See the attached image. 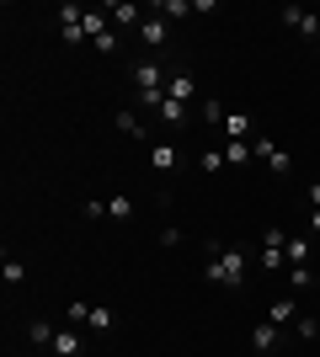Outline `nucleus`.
I'll use <instances>...</instances> for the list:
<instances>
[{"label":"nucleus","instance_id":"nucleus-25","mask_svg":"<svg viewBox=\"0 0 320 357\" xmlns=\"http://www.w3.org/2000/svg\"><path fill=\"white\" fill-rule=\"evenodd\" d=\"M294 336H305V342H320V320H315V314H299V320H294Z\"/></svg>","mask_w":320,"mask_h":357},{"label":"nucleus","instance_id":"nucleus-21","mask_svg":"<svg viewBox=\"0 0 320 357\" xmlns=\"http://www.w3.org/2000/svg\"><path fill=\"white\" fill-rule=\"evenodd\" d=\"M289 267H310V235H289Z\"/></svg>","mask_w":320,"mask_h":357},{"label":"nucleus","instance_id":"nucleus-14","mask_svg":"<svg viewBox=\"0 0 320 357\" xmlns=\"http://www.w3.org/2000/svg\"><path fill=\"white\" fill-rule=\"evenodd\" d=\"M54 320H48V314H32L27 326H22V336H27V347H54Z\"/></svg>","mask_w":320,"mask_h":357},{"label":"nucleus","instance_id":"nucleus-11","mask_svg":"<svg viewBox=\"0 0 320 357\" xmlns=\"http://www.w3.org/2000/svg\"><path fill=\"white\" fill-rule=\"evenodd\" d=\"M283 342H289V336H283V326H273V320H261V326L251 331V347H257V352H283Z\"/></svg>","mask_w":320,"mask_h":357},{"label":"nucleus","instance_id":"nucleus-7","mask_svg":"<svg viewBox=\"0 0 320 357\" xmlns=\"http://www.w3.org/2000/svg\"><path fill=\"white\" fill-rule=\"evenodd\" d=\"M277 22H283L289 32H299L305 43H315V38H320V16L305 11V6H283V11H277Z\"/></svg>","mask_w":320,"mask_h":357},{"label":"nucleus","instance_id":"nucleus-20","mask_svg":"<svg viewBox=\"0 0 320 357\" xmlns=\"http://www.w3.org/2000/svg\"><path fill=\"white\" fill-rule=\"evenodd\" d=\"M86 320H91V304H86V298H70V304H64V326L86 331Z\"/></svg>","mask_w":320,"mask_h":357},{"label":"nucleus","instance_id":"nucleus-26","mask_svg":"<svg viewBox=\"0 0 320 357\" xmlns=\"http://www.w3.org/2000/svg\"><path fill=\"white\" fill-rule=\"evenodd\" d=\"M91 43H96V54H107V59H112V54L123 48V38H118V27H107L102 38H91Z\"/></svg>","mask_w":320,"mask_h":357},{"label":"nucleus","instance_id":"nucleus-6","mask_svg":"<svg viewBox=\"0 0 320 357\" xmlns=\"http://www.w3.org/2000/svg\"><path fill=\"white\" fill-rule=\"evenodd\" d=\"M251 149H257V160L273 171V176H294V155L283 144H273V139L261 134V139H251Z\"/></svg>","mask_w":320,"mask_h":357},{"label":"nucleus","instance_id":"nucleus-18","mask_svg":"<svg viewBox=\"0 0 320 357\" xmlns=\"http://www.w3.org/2000/svg\"><path fill=\"white\" fill-rule=\"evenodd\" d=\"M310 288H320V278L310 267H289V294L299 298V294H310Z\"/></svg>","mask_w":320,"mask_h":357},{"label":"nucleus","instance_id":"nucleus-4","mask_svg":"<svg viewBox=\"0 0 320 357\" xmlns=\"http://www.w3.org/2000/svg\"><path fill=\"white\" fill-rule=\"evenodd\" d=\"M128 80H134V91L144 96V91H166L171 70H166L160 59H134V64H128Z\"/></svg>","mask_w":320,"mask_h":357},{"label":"nucleus","instance_id":"nucleus-28","mask_svg":"<svg viewBox=\"0 0 320 357\" xmlns=\"http://www.w3.org/2000/svg\"><path fill=\"white\" fill-rule=\"evenodd\" d=\"M224 149H203V155H198V171H208V176H213V171H224Z\"/></svg>","mask_w":320,"mask_h":357},{"label":"nucleus","instance_id":"nucleus-3","mask_svg":"<svg viewBox=\"0 0 320 357\" xmlns=\"http://www.w3.org/2000/svg\"><path fill=\"white\" fill-rule=\"evenodd\" d=\"M257 261H261V272H289V229H267Z\"/></svg>","mask_w":320,"mask_h":357},{"label":"nucleus","instance_id":"nucleus-24","mask_svg":"<svg viewBox=\"0 0 320 357\" xmlns=\"http://www.w3.org/2000/svg\"><path fill=\"white\" fill-rule=\"evenodd\" d=\"M155 118L166 123V128H187V107H182V102H166L160 112H155Z\"/></svg>","mask_w":320,"mask_h":357},{"label":"nucleus","instance_id":"nucleus-33","mask_svg":"<svg viewBox=\"0 0 320 357\" xmlns=\"http://www.w3.org/2000/svg\"><path fill=\"white\" fill-rule=\"evenodd\" d=\"M315 54H320V38H315Z\"/></svg>","mask_w":320,"mask_h":357},{"label":"nucleus","instance_id":"nucleus-5","mask_svg":"<svg viewBox=\"0 0 320 357\" xmlns=\"http://www.w3.org/2000/svg\"><path fill=\"white\" fill-rule=\"evenodd\" d=\"M139 48H150V54H166L171 48V22L166 16H155V11H144V22H139Z\"/></svg>","mask_w":320,"mask_h":357},{"label":"nucleus","instance_id":"nucleus-10","mask_svg":"<svg viewBox=\"0 0 320 357\" xmlns=\"http://www.w3.org/2000/svg\"><path fill=\"white\" fill-rule=\"evenodd\" d=\"M54 357H80L86 352V331H75V326H59L54 331V347H48Z\"/></svg>","mask_w":320,"mask_h":357},{"label":"nucleus","instance_id":"nucleus-23","mask_svg":"<svg viewBox=\"0 0 320 357\" xmlns=\"http://www.w3.org/2000/svg\"><path fill=\"white\" fill-rule=\"evenodd\" d=\"M0 278H6V288H22L27 283V267H22L16 256H6V261H0Z\"/></svg>","mask_w":320,"mask_h":357},{"label":"nucleus","instance_id":"nucleus-2","mask_svg":"<svg viewBox=\"0 0 320 357\" xmlns=\"http://www.w3.org/2000/svg\"><path fill=\"white\" fill-rule=\"evenodd\" d=\"M54 22H59V43L64 48L86 43V6H80V0H59V6H54Z\"/></svg>","mask_w":320,"mask_h":357},{"label":"nucleus","instance_id":"nucleus-8","mask_svg":"<svg viewBox=\"0 0 320 357\" xmlns=\"http://www.w3.org/2000/svg\"><path fill=\"white\" fill-rule=\"evenodd\" d=\"M219 128H224V139H235V144H251V139H261L251 112H224V123H219Z\"/></svg>","mask_w":320,"mask_h":357},{"label":"nucleus","instance_id":"nucleus-30","mask_svg":"<svg viewBox=\"0 0 320 357\" xmlns=\"http://www.w3.org/2000/svg\"><path fill=\"white\" fill-rule=\"evenodd\" d=\"M86 219H96V224L107 219V197H91V203H86Z\"/></svg>","mask_w":320,"mask_h":357},{"label":"nucleus","instance_id":"nucleus-15","mask_svg":"<svg viewBox=\"0 0 320 357\" xmlns=\"http://www.w3.org/2000/svg\"><path fill=\"white\" fill-rule=\"evenodd\" d=\"M107 16H112V27H128V32H139V22H144V11H139V6H128V0H112V6H107Z\"/></svg>","mask_w":320,"mask_h":357},{"label":"nucleus","instance_id":"nucleus-9","mask_svg":"<svg viewBox=\"0 0 320 357\" xmlns=\"http://www.w3.org/2000/svg\"><path fill=\"white\" fill-rule=\"evenodd\" d=\"M166 102H198V75H187V70H171V80H166Z\"/></svg>","mask_w":320,"mask_h":357},{"label":"nucleus","instance_id":"nucleus-31","mask_svg":"<svg viewBox=\"0 0 320 357\" xmlns=\"http://www.w3.org/2000/svg\"><path fill=\"white\" fill-rule=\"evenodd\" d=\"M310 235H320V208H310Z\"/></svg>","mask_w":320,"mask_h":357},{"label":"nucleus","instance_id":"nucleus-27","mask_svg":"<svg viewBox=\"0 0 320 357\" xmlns=\"http://www.w3.org/2000/svg\"><path fill=\"white\" fill-rule=\"evenodd\" d=\"M224 160H229V165H245V160H257V149H251V144H235V139H229V144H224Z\"/></svg>","mask_w":320,"mask_h":357},{"label":"nucleus","instance_id":"nucleus-16","mask_svg":"<svg viewBox=\"0 0 320 357\" xmlns=\"http://www.w3.org/2000/svg\"><path fill=\"white\" fill-rule=\"evenodd\" d=\"M150 165L160 171V176H171L176 165H182V155H176V144H166V139H155L150 144Z\"/></svg>","mask_w":320,"mask_h":357},{"label":"nucleus","instance_id":"nucleus-32","mask_svg":"<svg viewBox=\"0 0 320 357\" xmlns=\"http://www.w3.org/2000/svg\"><path fill=\"white\" fill-rule=\"evenodd\" d=\"M310 208H320V181H315V187H310Z\"/></svg>","mask_w":320,"mask_h":357},{"label":"nucleus","instance_id":"nucleus-12","mask_svg":"<svg viewBox=\"0 0 320 357\" xmlns=\"http://www.w3.org/2000/svg\"><path fill=\"white\" fill-rule=\"evenodd\" d=\"M299 314H305V310H299V298H294V294H283V298H273V304H267V320H273V326H283V331H289Z\"/></svg>","mask_w":320,"mask_h":357},{"label":"nucleus","instance_id":"nucleus-17","mask_svg":"<svg viewBox=\"0 0 320 357\" xmlns=\"http://www.w3.org/2000/svg\"><path fill=\"white\" fill-rule=\"evenodd\" d=\"M112 326H118V314L107 310V304H91V320H86V331H91V336H107Z\"/></svg>","mask_w":320,"mask_h":357},{"label":"nucleus","instance_id":"nucleus-1","mask_svg":"<svg viewBox=\"0 0 320 357\" xmlns=\"http://www.w3.org/2000/svg\"><path fill=\"white\" fill-rule=\"evenodd\" d=\"M245 267H251V251L245 245H208V261H203V283L208 288H241L245 283Z\"/></svg>","mask_w":320,"mask_h":357},{"label":"nucleus","instance_id":"nucleus-19","mask_svg":"<svg viewBox=\"0 0 320 357\" xmlns=\"http://www.w3.org/2000/svg\"><path fill=\"white\" fill-rule=\"evenodd\" d=\"M107 219L128 224V219H134V197H128V192H112V197H107Z\"/></svg>","mask_w":320,"mask_h":357},{"label":"nucleus","instance_id":"nucleus-29","mask_svg":"<svg viewBox=\"0 0 320 357\" xmlns=\"http://www.w3.org/2000/svg\"><path fill=\"white\" fill-rule=\"evenodd\" d=\"M198 118H203V123H224V107H219V102H203Z\"/></svg>","mask_w":320,"mask_h":357},{"label":"nucleus","instance_id":"nucleus-13","mask_svg":"<svg viewBox=\"0 0 320 357\" xmlns=\"http://www.w3.org/2000/svg\"><path fill=\"white\" fill-rule=\"evenodd\" d=\"M112 123H118V134L139 139V144H155V134H150V123L139 118V112H128V107H123V112H118V118H112Z\"/></svg>","mask_w":320,"mask_h":357},{"label":"nucleus","instance_id":"nucleus-22","mask_svg":"<svg viewBox=\"0 0 320 357\" xmlns=\"http://www.w3.org/2000/svg\"><path fill=\"white\" fill-rule=\"evenodd\" d=\"M155 16H166V22H176V16H192V0H155Z\"/></svg>","mask_w":320,"mask_h":357}]
</instances>
